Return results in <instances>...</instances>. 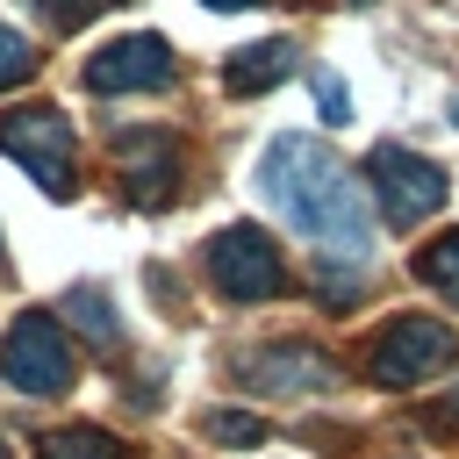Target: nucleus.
Segmentation results:
<instances>
[{
  "instance_id": "nucleus-16",
  "label": "nucleus",
  "mask_w": 459,
  "mask_h": 459,
  "mask_svg": "<svg viewBox=\"0 0 459 459\" xmlns=\"http://www.w3.org/2000/svg\"><path fill=\"white\" fill-rule=\"evenodd\" d=\"M100 7H108V0H36V14H43L57 36H65V29H79V22H93Z\"/></svg>"
},
{
  "instance_id": "nucleus-14",
  "label": "nucleus",
  "mask_w": 459,
  "mask_h": 459,
  "mask_svg": "<svg viewBox=\"0 0 459 459\" xmlns=\"http://www.w3.org/2000/svg\"><path fill=\"white\" fill-rule=\"evenodd\" d=\"M29 72H36V50H29V36L0 29V86H22Z\"/></svg>"
},
{
  "instance_id": "nucleus-5",
  "label": "nucleus",
  "mask_w": 459,
  "mask_h": 459,
  "mask_svg": "<svg viewBox=\"0 0 459 459\" xmlns=\"http://www.w3.org/2000/svg\"><path fill=\"white\" fill-rule=\"evenodd\" d=\"M0 373H7V387H22V394H57V387L72 380L65 330H57L50 308H22V316H14V330L0 337Z\"/></svg>"
},
{
  "instance_id": "nucleus-11",
  "label": "nucleus",
  "mask_w": 459,
  "mask_h": 459,
  "mask_svg": "<svg viewBox=\"0 0 459 459\" xmlns=\"http://www.w3.org/2000/svg\"><path fill=\"white\" fill-rule=\"evenodd\" d=\"M416 280H423V287H437L445 301H459V230L416 251Z\"/></svg>"
},
{
  "instance_id": "nucleus-10",
  "label": "nucleus",
  "mask_w": 459,
  "mask_h": 459,
  "mask_svg": "<svg viewBox=\"0 0 459 459\" xmlns=\"http://www.w3.org/2000/svg\"><path fill=\"white\" fill-rule=\"evenodd\" d=\"M287 65H294L287 43H251V50H237V57L222 65V86H230V93H265V86L287 79Z\"/></svg>"
},
{
  "instance_id": "nucleus-2",
  "label": "nucleus",
  "mask_w": 459,
  "mask_h": 459,
  "mask_svg": "<svg viewBox=\"0 0 459 459\" xmlns=\"http://www.w3.org/2000/svg\"><path fill=\"white\" fill-rule=\"evenodd\" d=\"M452 359H459V330H452V323H437V316H394V323L373 337L366 373H373L380 387H416V380L445 373Z\"/></svg>"
},
{
  "instance_id": "nucleus-12",
  "label": "nucleus",
  "mask_w": 459,
  "mask_h": 459,
  "mask_svg": "<svg viewBox=\"0 0 459 459\" xmlns=\"http://www.w3.org/2000/svg\"><path fill=\"white\" fill-rule=\"evenodd\" d=\"M65 323H79L93 344H108V351H115V308H108L93 287H72V294H65Z\"/></svg>"
},
{
  "instance_id": "nucleus-1",
  "label": "nucleus",
  "mask_w": 459,
  "mask_h": 459,
  "mask_svg": "<svg viewBox=\"0 0 459 459\" xmlns=\"http://www.w3.org/2000/svg\"><path fill=\"white\" fill-rule=\"evenodd\" d=\"M258 186H265V201H273L301 237H316L323 251H344L351 265H366V251H373V222H366L359 179H351L316 136H280V143H265Z\"/></svg>"
},
{
  "instance_id": "nucleus-7",
  "label": "nucleus",
  "mask_w": 459,
  "mask_h": 459,
  "mask_svg": "<svg viewBox=\"0 0 459 459\" xmlns=\"http://www.w3.org/2000/svg\"><path fill=\"white\" fill-rule=\"evenodd\" d=\"M86 86L93 93H158V86H172V43L165 36H115L86 57Z\"/></svg>"
},
{
  "instance_id": "nucleus-15",
  "label": "nucleus",
  "mask_w": 459,
  "mask_h": 459,
  "mask_svg": "<svg viewBox=\"0 0 459 459\" xmlns=\"http://www.w3.org/2000/svg\"><path fill=\"white\" fill-rule=\"evenodd\" d=\"M208 437H215V445H258V437H265V423H258V416L222 409V416H208Z\"/></svg>"
},
{
  "instance_id": "nucleus-19",
  "label": "nucleus",
  "mask_w": 459,
  "mask_h": 459,
  "mask_svg": "<svg viewBox=\"0 0 459 459\" xmlns=\"http://www.w3.org/2000/svg\"><path fill=\"white\" fill-rule=\"evenodd\" d=\"M201 7H258V0H201Z\"/></svg>"
},
{
  "instance_id": "nucleus-4",
  "label": "nucleus",
  "mask_w": 459,
  "mask_h": 459,
  "mask_svg": "<svg viewBox=\"0 0 459 459\" xmlns=\"http://www.w3.org/2000/svg\"><path fill=\"white\" fill-rule=\"evenodd\" d=\"M366 179H373V194H380V215L387 222H423V215H437L445 208V194H452V179L430 165V158H416V151H402V143H380L373 158H366Z\"/></svg>"
},
{
  "instance_id": "nucleus-13",
  "label": "nucleus",
  "mask_w": 459,
  "mask_h": 459,
  "mask_svg": "<svg viewBox=\"0 0 459 459\" xmlns=\"http://www.w3.org/2000/svg\"><path fill=\"white\" fill-rule=\"evenodd\" d=\"M43 459H122V445L108 430H57L43 437Z\"/></svg>"
},
{
  "instance_id": "nucleus-6",
  "label": "nucleus",
  "mask_w": 459,
  "mask_h": 459,
  "mask_svg": "<svg viewBox=\"0 0 459 459\" xmlns=\"http://www.w3.org/2000/svg\"><path fill=\"white\" fill-rule=\"evenodd\" d=\"M208 273H215V287L237 294V301H273V294L287 287V265H280L273 237L251 230V222H230V230L208 244Z\"/></svg>"
},
{
  "instance_id": "nucleus-9",
  "label": "nucleus",
  "mask_w": 459,
  "mask_h": 459,
  "mask_svg": "<svg viewBox=\"0 0 459 459\" xmlns=\"http://www.w3.org/2000/svg\"><path fill=\"white\" fill-rule=\"evenodd\" d=\"M244 380L251 387H323L330 359H316L308 344H273L265 359H244Z\"/></svg>"
},
{
  "instance_id": "nucleus-8",
  "label": "nucleus",
  "mask_w": 459,
  "mask_h": 459,
  "mask_svg": "<svg viewBox=\"0 0 459 459\" xmlns=\"http://www.w3.org/2000/svg\"><path fill=\"white\" fill-rule=\"evenodd\" d=\"M115 172H122V194L136 208H165L172 201V136L165 129H129L115 136Z\"/></svg>"
},
{
  "instance_id": "nucleus-17",
  "label": "nucleus",
  "mask_w": 459,
  "mask_h": 459,
  "mask_svg": "<svg viewBox=\"0 0 459 459\" xmlns=\"http://www.w3.org/2000/svg\"><path fill=\"white\" fill-rule=\"evenodd\" d=\"M316 100H323V122H351V93H344V86H337L330 72L316 79Z\"/></svg>"
},
{
  "instance_id": "nucleus-18",
  "label": "nucleus",
  "mask_w": 459,
  "mask_h": 459,
  "mask_svg": "<svg viewBox=\"0 0 459 459\" xmlns=\"http://www.w3.org/2000/svg\"><path fill=\"white\" fill-rule=\"evenodd\" d=\"M430 423H437V430H459V387H452V394H445V409H437V416H430Z\"/></svg>"
},
{
  "instance_id": "nucleus-20",
  "label": "nucleus",
  "mask_w": 459,
  "mask_h": 459,
  "mask_svg": "<svg viewBox=\"0 0 459 459\" xmlns=\"http://www.w3.org/2000/svg\"><path fill=\"white\" fill-rule=\"evenodd\" d=\"M0 459H7V445H0Z\"/></svg>"
},
{
  "instance_id": "nucleus-3",
  "label": "nucleus",
  "mask_w": 459,
  "mask_h": 459,
  "mask_svg": "<svg viewBox=\"0 0 459 459\" xmlns=\"http://www.w3.org/2000/svg\"><path fill=\"white\" fill-rule=\"evenodd\" d=\"M0 151L43 186V194H72V122L57 115V108H22V115H7L0 122Z\"/></svg>"
}]
</instances>
